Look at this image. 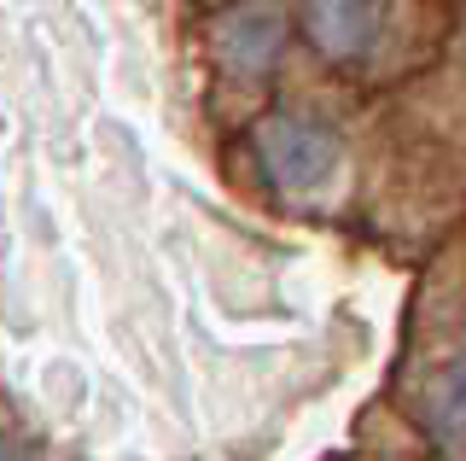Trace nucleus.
I'll use <instances>...</instances> for the list:
<instances>
[{"instance_id":"nucleus-2","label":"nucleus","mask_w":466,"mask_h":461,"mask_svg":"<svg viewBox=\"0 0 466 461\" xmlns=\"http://www.w3.org/2000/svg\"><path fill=\"white\" fill-rule=\"evenodd\" d=\"M286 53V12L280 6H233L216 18V59L239 77H268Z\"/></svg>"},{"instance_id":"nucleus-1","label":"nucleus","mask_w":466,"mask_h":461,"mask_svg":"<svg viewBox=\"0 0 466 461\" xmlns=\"http://www.w3.org/2000/svg\"><path fill=\"white\" fill-rule=\"evenodd\" d=\"M339 135L315 118H298V111H274V118L257 123V158L262 176H268L280 193H315V187L332 181L339 169Z\"/></svg>"},{"instance_id":"nucleus-4","label":"nucleus","mask_w":466,"mask_h":461,"mask_svg":"<svg viewBox=\"0 0 466 461\" xmlns=\"http://www.w3.org/2000/svg\"><path fill=\"white\" fill-rule=\"evenodd\" d=\"M420 415H426V426L437 432L443 450L466 456V356H455V363H443V368L431 374Z\"/></svg>"},{"instance_id":"nucleus-3","label":"nucleus","mask_w":466,"mask_h":461,"mask_svg":"<svg viewBox=\"0 0 466 461\" xmlns=\"http://www.w3.org/2000/svg\"><path fill=\"white\" fill-rule=\"evenodd\" d=\"M379 18H385V0H309L303 6V30L327 59H361L379 41Z\"/></svg>"}]
</instances>
